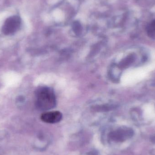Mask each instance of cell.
<instances>
[{
    "label": "cell",
    "mask_w": 155,
    "mask_h": 155,
    "mask_svg": "<svg viewBox=\"0 0 155 155\" xmlns=\"http://www.w3.org/2000/svg\"><path fill=\"white\" fill-rule=\"evenodd\" d=\"M37 106L43 110L54 108L56 105V97L51 88L44 87L38 89L36 93Z\"/></svg>",
    "instance_id": "obj_1"
},
{
    "label": "cell",
    "mask_w": 155,
    "mask_h": 155,
    "mask_svg": "<svg viewBox=\"0 0 155 155\" xmlns=\"http://www.w3.org/2000/svg\"><path fill=\"white\" fill-rule=\"evenodd\" d=\"M62 118V114L59 111H51L44 113L41 116L43 122L49 124H55L60 122Z\"/></svg>",
    "instance_id": "obj_3"
},
{
    "label": "cell",
    "mask_w": 155,
    "mask_h": 155,
    "mask_svg": "<svg viewBox=\"0 0 155 155\" xmlns=\"http://www.w3.org/2000/svg\"><path fill=\"white\" fill-rule=\"evenodd\" d=\"M147 31L149 37L155 39V20L147 26Z\"/></svg>",
    "instance_id": "obj_4"
},
{
    "label": "cell",
    "mask_w": 155,
    "mask_h": 155,
    "mask_svg": "<svg viewBox=\"0 0 155 155\" xmlns=\"http://www.w3.org/2000/svg\"><path fill=\"white\" fill-rule=\"evenodd\" d=\"M21 24V19L19 16L15 15L9 17L5 22L3 26L4 33L8 35L16 31Z\"/></svg>",
    "instance_id": "obj_2"
}]
</instances>
